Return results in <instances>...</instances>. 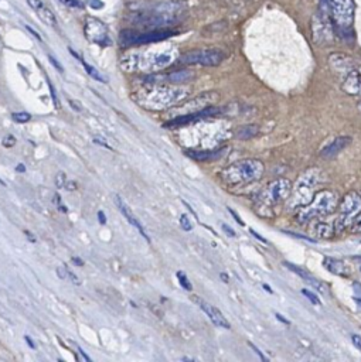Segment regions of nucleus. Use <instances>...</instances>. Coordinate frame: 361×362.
Listing matches in <instances>:
<instances>
[{
    "label": "nucleus",
    "mask_w": 361,
    "mask_h": 362,
    "mask_svg": "<svg viewBox=\"0 0 361 362\" xmlns=\"http://www.w3.org/2000/svg\"><path fill=\"white\" fill-rule=\"evenodd\" d=\"M338 206V197L328 189H323L314 194L311 201L296 211V221L299 223H307L316 218L333 214Z\"/></svg>",
    "instance_id": "f257e3e1"
},
{
    "label": "nucleus",
    "mask_w": 361,
    "mask_h": 362,
    "mask_svg": "<svg viewBox=\"0 0 361 362\" xmlns=\"http://www.w3.org/2000/svg\"><path fill=\"white\" fill-rule=\"evenodd\" d=\"M265 165L258 158H243L228 165L222 173L221 178L229 184L253 182L262 178Z\"/></svg>",
    "instance_id": "f03ea898"
},
{
    "label": "nucleus",
    "mask_w": 361,
    "mask_h": 362,
    "mask_svg": "<svg viewBox=\"0 0 361 362\" xmlns=\"http://www.w3.org/2000/svg\"><path fill=\"white\" fill-rule=\"evenodd\" d=\"M323 173L319 168H309L304 173H302L297 180L294 181V185L292 188V202L294 206H303L311 201L314 197V189L324 182L323 181Z\"/></svg>",
    "instance_id": "7ed1b4c3"
},
{
    "label": "nucleus",
    "mask_w": 361,
    "mask_h": 362,
    "mask_svg": "<svg viewBox=\"0 0 361 362\" xmlns=\"http://www.w3.org/2000/svg\"><path fill=\"white\" fill-rule=\"evenodd\" d=\"M174 59L173 49L147 51L143 54H130L122 59L125 69H160L170 65Z\"/></svg>",
    "instance_id": "20e7f679"
},
{
    "label": "nucleus",
    "mask_w": 361,
    "mask_h": 362,
    "mask_svg": "<svg viewBox=\"0 0 361 362\" xmlns=\"http://www.w3.org/2000/svg\"><path fill=\"white\" fill-rule=\"evenodd\" d=\"M354 1L353 0H331V20L337 34L351 41L354 38Z\"/></svg>",
    "instance_id": "39448f33"
},
{
    "label": "nucleus",
    "mask_w": 361,
    "mask_h": 362,
    "mask_svg": "<svg viewBox=\"0 0 361 362\" xmlns=\"http://www.w3.org/2000/svg\"><path fill=\"white\" fill-rule=\"evenodd\" d=\"M338 218L334 223V232L341 233L344 229L351 226L354 219L361 212V194L355 191L347 192L341 201H338Z\"/></svg>",
    "instance_id": "423d86ee"
},
{
    "label": "nucleus",
    "mask_w": 361,
    "mask_h": 362,
    "mask_svg": "<svg viewBox=\"0 0 361 362\" xmlns=\"http://www.w3.org/2000/svg\"><path fill=\"white\" fill-rule=\"evenodd\" d=\"M225 54L217 48L207 49H193L180 57L181 64L187 65H202V66H217L222 62Z\"/></svg>",
    "instance_id": "0eeeda50"
},
{
    "label": "nucleus",
    "mask_w": 361,
    "mask_h": 362,
    "mask_svg": "<svg viewBox=\"0 0 361 362\" xmlns=\"http://www.w3.org/2000/svg\"><path fill=\"white\" fill-rule=\"evenodd\" d=\"M292 182L287 178H277L266 185L260 194V199L265 205H276L286 201L292 194Z\"/></svg>",
    "instance_id": "6e6552de"
},
{
    "label": "nucleus",
    "mask_w": 361,
    "mask_h": 362,
    "mask_svg": "<svg viewBox=\"0 0 361 362\" xmlns=\"http://www.w3.org/2000/svg\"><path fill=\"white\" fill-rule=\"evenodd\" d=\"M174 33L170 30H156L153 28L151 31L147 33H133V31H123L120 35V41L123 45H133V44H149V42H157L167 40L171 37Z\"/></svg>",
    "instance_id": "1a4fd4ad"
},
{
    "label": "nucleus",
    "mask_w": 361,
    "mask_h": 362,
    "mask_svg": "<svg viewBox=\"0 0 361 362\" xmlns=\"http://www.w3.org/2000/svg\"><path fill=\"white\" fill-rule=\"evenodd\" d=\"M84 33H85V37L91 42H95L101 47H108L112 44L108 27L99 18L86 17L85 25H84Z\"/></svg>",
    "instance_id": "9d476101"
},
{
    "label": "nucleus",
    "mask_w": 361,
    "mask_h": 362,
    "mask_svg": "<svg viewBox=\"0 0 361 362\" xmlns=\"http://www.w3.org/2000/svg\"><path fill=\"white\" fill-rule=\"evenodd\" d=\"M328 65L330 68L338 74V75H345L348 74L350 71L355 69V64L354 61L345 55V54H341V52H333L328 55Z\"/></svg>",
    "instance_id": "9b49d317"
},
{
    "label": "nucleus",
    "mask_w": 361,
    "mask_h": 362,
    "mask_svg": "<svg viewBox=\"0 0 361 362\" xmlns=\"http://www.w3.org/2000/svg\"><path fill=\"white\" fill-rule=\"evenodd\" d=\"M25 1L30 6V8L33 11H35V14L40 17V20L42 23H45L47 25H51V27H57L55 14L42 0H25Z\"/></svg>",
    "instance_id": "f8f14e48"
},
{
    "label": "nucleus",
    "mask_w": 361,
    "mask_h": 362,
    "mask_svg": "<svg viewBox=\"0 0 361 362\" xmlns=\"http://www.w3.org/2000/svg\"><path fill=\"white\" fill-rule=\"evenodd\" d=\"M341 89L351 96H361V74L357 69L350 71L344 75Z\"/></svg>",
    "instance_id": "ddd939ff"
},
{
    "label": "nucleus",
    "mask_w": 361,
    "mask_h": 362,
    "mask_svg": "<svg viewBox=\"0 0 361 362\" xmlns=\"http://www.w3.org/2000/svg\"><path fill=\"white\" fill-rule=\"evenodd\" d=\"M350 144H351V137L350 136H340V137L334 139L331 143H328L327 146H324L321 148L320 157L321 158H331V157L337 156L338 153H341L343 150H345Z\"/></svg>",
    "instance_id": "4468645a"
},
{
    "label": "nucleus",
    "mask_w": 361,
    "mask_h": 362,
    "mask_svg": "<svg viewBox=\"0 0 361 362\" xmlns=\"http://www.w3.org/2000/svg\"><path fill=\"white\" fill-rule=\"evenodd\" d=\"M195 300L198 301L201 310H202V311L210 317V320L214 322V325H217V327H219V328H225V329H229V328H231V324L228 322V320L224 317V314H222L217 307H214V305H211V304H208V303H205V301H202V300H200V298H195Z\"/></svg>",
    "instance_id": "2eb2a0df"
},
{
    "label": "nucleus",
    "mask_w": 361,
    "mask_h": 362,
    "mask_svg": "<svg viewBox=\"0 0 361 362\" xmlns=\"http://www.w3.org/2000/svg\"><path fill=\"white\" fill-rule=\"evenodd\" d=\"M115 201H116V205H118V208L120 209V212L123 214V216L129 221V223H132L140 233H142V236L147 240V242H150V239H149V236H147V233L144 232V229H143V226H142V223L136 219V216L133 215V212L130 211V208L126 205V202L119 197V195H115Z\"/></svg>",
    "instance_id": "dca6fc26"
},
{
    "label": "nucleus",
    "mask_w": 361,
    "mask_h": 362,
    "mask_svg": "<svg viewBox=\"0 0 361 362\" xmlns=\"http://www.w3.org/2000/svg\"><path fill=\"white\" fill-rule=\"evenodd\" d=\"M323 266L333 274L336 276H350V269L348 266L343 262V260H338V259H333V257H324L323 260Z\"/></svg>",
    "instance_id": "f3484780"
},
{
    "label": "nucleus",
    "mask_w": 361,
    "mask_h": 362,
    "mask_svg": "<svg viewBox=\"0 0 361 362\" xmlns=\"http://www.w3.org/2000/svg\"><path fill=\"white\" fill-rule=\"evenodd\" d=\"M193 72L190 69H180V71H174L171 74L167 75V79L171 82V83H183V82H187L193 78Z\"/></svg>",
    "instance_id": "a211bd4d"
},
{
    "label": "nucleus",
    "mask_w": 361,
    "mask_h": 362,
    "mask_svg": "<svg viewBox=\"0 0 361 362\" xmlns=\"http://www.w3.org/2000/svg\"><path fill=\"white\" fill-rule=\"evenodd\" d=\"M258 132H259L258 126H255V124H245V126H242V127H239V129L236 130V137H238V139H251V137H253Z\"/></svg>",
    "instance_id": "6ab92c4d"
},
{
    "label": "nucleus",
    "mask_w": 361,
    "mask_h": 362,
    "mask_svg": "<svg viewBox=\"0 0 361 362\" xmlns=\"http://www.w3.org/2000/svg\"><path fill=\"white\" fill-rule=\"evenodd\" d=\"M314 232H316V235H317L319 238H323V239L331 238L333 235H336L334 226H331V225H328V223H317L316 228H314Z\"/></svg>",
    "instance_id": "aec40b11"
},
{
    "label": "nucleus",
    "mask_w": 361,
    "mask_h": 362,
    "mask_svg": "<svg viewBox=\"0 0 361 362\" xmlns=\"http://www.w3.org/2000/svg\"><path fill=\"white\" fill-rule=\"evenodd\" d=\"M185 154L194 160H208L212 157H217L218 153H212V151H193V150H187Z\"/></svg>",
    "instance_id": "412c9836"
},
{
    "label": "nucleus",
    "mask_w": 361,
    "mask_h": 362,
    "mask_svg": "<svg viewBox=\"0 0 361 362\" xmlns=\"http://www.w3.org/2000/svg\"><path fill=\"white\" fill-rule=\"evenodd\" d=\"M81 62H82V65H84L85 71H86L92 78H95V79H96V81H99V82H106V79H105V78H103V76H102V75H101V74H99L93 66H91L89 64H86L84 59H82Z\"/></svg>",
    "instance_id": "4be33fe9"
},
{
    "label": "nucleus",
    "mask_w": 361,
    "mask_h": 362,
    "mask_svg": "<svg viewBox=\"0 0 361 362\" xmlns=\"http://www.w3.org/2000/svg\"><path fill=\"white\" fill-rule=\"evenodd\" d=\"M17 123H27L30 119H31V115L27 113V112H17V113H13L11 116Z\"/></svg>",
    "instance_id": "5701e85b"
},
{
    "label": "nucleus",
    "mask_w": 361,
    "mask_h": 362,
    "mask_svg": "<svg viewBox=\"0 0 361 362\" xmlns=\"http://www.w3.org/2000/svg\"><path fill=\"white\" fill-rule=\"evenodd\" d=\"M177 277H178V281H180V284H181V287H183V288H185V290H188V291H191V290H193V286H191L190 280L187 279V276H185L184 273L178 272V273H177Z\"/></svg>",
    "instance_id": "b1692460"
},
{
    "label": "nucleus",
    "mask_w": 361,
    "mask_h": 362,
    "mask_svg": "<svg viewBox=\"0 0 361 362\" xmlns=\"http://www.w3.org/2000/svg\"><path fill=\"white\" fill-rule=\"evenodd\" d=\"M302 294H303L304 297H307L313 304L320 305V300H319V297H317L316 294H313L310 290H307V288H302Z\"/></svg>",
    "instance_id": "393cba45"
},
{
    "label": "nucleus",
    "mask_w": 361,
    "mask_h": 362,
    "mask_svg": "<svg viewBox=\"0 0 361 362\" xmlns=\"http://www.w3.org/2000/svg\"><path fill=\"white\" fill-rule=\"evenodd\" d=\"M351 232H353V233H361V212H360V215L354 219V222L351 223Z\"/></svg>",
    "instance_id": "a878e982"
},
{
    "label": "nucleus",
    "mask_w": 361,
    "mask_h": 362,
    "mask_svg": "<svg viewBox=\"0 0 361 362\" xmlns=\"http://www.w3.org/2000/svg\"><path fill=\"white\" fill-rule=\"evenodd\" d=\"M180 225L185 230H191L193 229V225H191V222H190V219H188V216L185 214L180 216Z\"/></svg>",
    "instance_id": "bb28decb"
},
{
    "label": "nucleus",
    "mask_w": 361,
    "mask_h": 362,
    "mask_svg": "<svg viewBox=\"0 0 361 362\" xmlns=\"http://www.w3.org/2000/svg\"><path fill=\"white\" fill-rule=\"evenodd\" d=\"M1 144H3L4 147H8V148H10V147H13V146L16 144V137L11 136V134H7V136H4Z\"/></svg>",
    "instance_id": "cd10ccee"
},
{
    "label": "nucleus",
    "mask_w": 361,
    "mask_h": 362,
    "mask_svg": "<svg viewBox=\"0 0 361 362\" xmlns=\"http://www.w3.org/2000/svg\"><path fill=\"white\" fill-rule=\"evenodd\" d=\"M55 185L57 188H62L65 185V174L64 173H58L55 177Z\"/></svg>",
    "instance_id": "c85d7f7f"
},
{
    "label": "nucleus",
    "mask_w": 361,
    "mask_h": 362,
    "mask_svg": "<svg viewBox=\"0 0 361 362\" xmlns=\"http://www.w3.org/2000/svg\"><path fill=\"white\" fill-rule=\"evenodd\" d=\"M67 7H82V3L79 0H59Z\"/></svg>",
    "instance_id": "c756f323"
},
{
    "label": "nucleus",
    "mask_w": 361,
    "mask_h": 362,
    "mask_svg": "<svg viewBox=\"0 0 361 362\" xmlns=\"http://www.w3.org/2000/svg\"><path fill=\"white\" fill-rule=\"evenodd\" d=\"M351 342H353V345H354L357 349L361 351V337H360V335L353 334V335H351Z\"/></svg>",
    "instance_id": "7c9ffc66"
},
{
    "label": "nucleus",
    "mask_w": 361,
    "mask_h": 362,
    "mask_svg": "<svg viewBox=\"0 0 361 362\" xmlns=\"http://www.w3.org/2000/svg\"><path fill=\"white\" fill-rule=\"evenodd\" d=\"M68 103H69V106H71L74 110H76V112H82V106H81V103H79L78 100H75V99H69V100H68Z\"/></svg>",
    "instance_id": "2f4dec72"
},
{
    "label": "nucleus",
    "mask_w": 361,
    "mask_h": 362,
    "mask_svg": "<svg viewBox=\"0 0 361 362\" xmlns=\"http://www.w3.org/2000/svg\"><path fill=\"white\" fill-rule=\"evenodd\" d=\"M67 276H68V279L72 281V283H75L76 286H79L81 284V280L76 277V274H74L72 272H69L68 269H67Z\"/></svg>",
    "instance_id": "473e14b6"
},
{
    "label": "nucleus",
    "mask_w": 361,
    "mask_h": 362,
    "mask_svg": "<svg viewBox=\"0 0 361 362\" xmlns=\"http://www.w3.org/2000/svg\"><path fill=\"white\" fill-rule=\"evenodd\" d=\"M57 276L59 277V279H67L68 276H67V267H57Z\"/></svg>",
    "instance_id": "72a5a7b5"
},
{
    "label": "nucleus",
    "mask_w": 361,
    "mask_h": 362,
    "mask_svg": "<svg viewBox=\"0 0 361 362\" xmlns=\"http://www.w3.org/2000/svg\"><path fill=\"white\" fill-rule=\"evenodd\" d=\"M68 191H75L76 189V182L75 181H65V185H64Z\"/></svg>",
    "instance_id": "f704fd0d"
},
{
    "label": "nucleus",
    "mask_w": 361,
    "mask_h": 362,
    "mask_svg": "<svg viewBox=\"0 0 361 362\" xmlns=\"http://www.w3.org/2000/svg\"><path fill=\"white\" fill-rule=\"evenodd\" d=\"M48 59L51 61V64H52V65H54V66H55V68H57L59 72H62V66L58 64V61H57V59H55L52 55H48Z\"/></svg>",
    "instance_id": "c9c22d12"
},
{
    "label": "nucleus",
    "mask_w": 361,
    "mask_h": 362,
    "mask_svg": "<svg viewBox=\"0 0 361 362\" xmlns=\"http://www.w3.org/2000/svg\"><path fill=\"white\" fill-rule=\"evenodd\" d=\"M93 143H96V144H101V146H103V147H106V148H108V150H113V148H112V147H110V146H109V144H108V143H106V141H103V140H101V139H99V137H95V139H93Z\"/></svg>",
    "instance_id": "e433bc0d"
},
{
    "label": "nucleus",
    "mask_w": 361,
    "mask_h": 362,
    "mask_svg": "<svg viewBox=\"0 0 361 362\" xmlns=\"http://www.w3.org/2000/svg\"><path fill=\"white\" fill-rule=\"evenodd\" d=\"M228 209H229V212H231V214H232V216H234V219H235V221H236V222H238V223H241V225H242V226H243V222H242V219H241V218H239V216H238V214H236V212H235V211H234V209H231V208H228Z\"/></svg>",
    "instance_id": "4c0bfd02"
},
{
    "label": "nucleus",
    "mask_w": 361,
    "mask_h": 362,
    "mask_svg": "<svg viewBox=\"0 0 361 362\" xmlns=\"http://www.w3.org/2000/svg\"><path fill=\"white\" fill-rule=\"evenodd\" d=\"M71 262H72L75 266H84V260H81V259L76 257V256H72V257H71Z\"/></svg>",
    "instance_id": "58836bf2"
},
{
    "label": "nucleus",
    "mask_w": 361,
    "mask_h": 362,
    "mask_svg": "<svg viewBox=\"0 0 361 362\" xmlns=\"http://www.w3.org/2000/svg\"><path fill=\"white\" fill-rule=\"evenodd\" d=\"M222 229H224V232H227L229 236H235V232L228 226V225H225V223H222Z\"/></svg>",
    "instance_id": "ea45409f"
},
{
    "label": "nucleus",
    "mask_w": 361,
    "mask_h": 362,
    "mask_svg": "<svg viewBox=\"0 0 361 362\" xmlns=\"http://www.w3.org/2000/svg\"><path fill=\"white\" fill-rule=\"evenodd\" d=\"M48 85H50V89H51V95H52V100H54V103H55V106H58V100H57V96H55V90H54V88H52V85H51V82L48 81Z\"/></svg>",
    "instance_id": "a19ab883"
},
{
    "label": "nucleus",
    "mask_w": 361,
    "mask_h": 362,
    "mask_svg": "<svg viewBox=\"0 0 361 362\" xmlns=\"http://www.w3.org/2000/svg\"><path fill=\"white\" fill-rule=\"evenodd\" d=\"M98 219H99V223H102V225L106 223V218H105V214L102 211L98 212Z\"/></svg>",
    "instance_id": "79ce46f5"
},
{
    "label": "nucleus",
    "mask_w": 361,
    "mask_h": 362,
    "mask_svg": "<svg viewBox=\"0 0 361 362\" xmlns=\"http://www.w3.org/2000/svg\"><path fill=\"white\" fill-rule=\"evenodd\" d=\"M25 28H27V30H28V31H30V33H31V34H33L35 38H38V40L41 41V35H40L38 33H35V31L33 30V27H30V25H25Z\"/></svg>",
    "instance_id": "37998d69"
},
{
    "label": "nucleus",
    "mask_w": 361,
    "mask_h": 362,
    "mask_svg": "<svg viewBox=\"0 0 361 362\" xmlns=\"http://www.w3.org/2000/svg\"><path fill=\"white\" fill-rule=\"evenodd\" d=\"M251 233H252V235H253V236H255V238H256V239H259V240H260V242H263V243H266V239H265V238H262V236H260V235H259V233H256V232H255V230H253V229H251Z\"/></svg>",
    "instance_id": "c03bdc74"
},
{
    "label": "nucleus",
    "mask_w": 361,
    "mask_h": 362,
    "mask_svg": "<svg viewBox=\"0 0 361 362\" xmlns=\"http://www.w3.org/2000/svg\"><path fill=\"white\" fill-rule=\"evenodd\" d=\"M24 233H25V236H27L31 242H35V240H37V239H35V236H34L30 230H27V229H25V230H24Z\"/></svg>",
    "instance_id": "a18cd8bd"
},
{
    "label": "nucleus",
    "mask_w": 361,
    "mask_h": 362,
    "mask_svg": "<svg viewBox=\"0 0 361 362\" xmlns=\"http://www.w3.org/2000/svg\"><path fill=\"white\" fill-rule=\"evenodd\" d=\"M52 201H54V204H55L57 206H58V205H61V198H59V195H58V194H55V195H54Z\"/></svg>",
    "instance_id": "49530a36"
},
{
    "label": "nucleus",
    "mask_w": 361,
    "mask_h": 362,
    "mask_svg": "<svg viewBox=\"0 0 361 362\" xmlns=\"http://www.w3.org/2000/svg\"><path fill=\"white\" fill-rule=\"evenodd\" d=\"M24 339H25V342H27V344H28V345H30V346H31V348H35V345H34V342H33V339H31V338H30V337H28V335H25V337H24Z\"/></svg>",
    "instance_id": "de8ad7c7"
},
{
    "label": "nucleus",
    "mask_w": 361,
    "mask_h": 362,
    "mask_svg": "<svg viewBox=\"0 0 361 362\" xmlns=\"http://www.w3.org/2000/svg\"><path fill=\"white\" fill-rule=\"evenodd\" d=\"M16 171H18V173H24V171H25V165H24V164H18V165L16 167Z\"/></svg>",
    "instance_id": "09e8293b"
},
{
    "label": "nucleus",
    "mask_w": 361,
    "mask_h": 362,
    "mask_svg": "<svg viewBox=\"0 0 361 362\" xmlns=\"http://www.w3.org/2000/svg\"><path fill=\"white\" fill-rule=\"evenodd\" d=\"M78 351H79V354H81V355H82V356H84V359H86V361H88V362H89V361H91V358H89V356H88V355H86V354H85V352H84V351H82V349H81V348H79V349H78Z\"/></svg>",
    "instance_id": "8fccbe9b"
},
{
    "label": "nucleus",
    "mask_w": 361,
    "mask_h": 362,
    "mask_svg": "<svg viewBox=\"0 0 361 362\" xmlns=\"http://www.w3.org/2000/svg\"><path fill=\"white\" fill-rule=\"evenodd\" d=\"M276 317H277V320H279V321H283L285 324H289V321H287L286 318H283L280 314H276Z\"/></svg>",
    "instance_id": "3c124183"
},
{
    "label": "nucleus",
    "mask_w": 361,
    "mask_h": 362,
    "mask_svg": "<svg viewBox=\"0 0 361 362\" xmlns=\"http://www.w3.org/2000/svg\"><path fill=\"white\" fill-rule=\"evenodd\" d=\"M221 279H222L224 281H228V277H227V274H224V273L221 274Z\"/></svg>",
    "instance_id": "603ef678"
}]
</instances>
